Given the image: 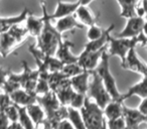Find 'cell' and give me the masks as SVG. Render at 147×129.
Listing matches in <instances>:
<instances>
[{
    "mask_svg": "<svg viewBox=\"0 0 147 129\" xmlns=\"http://www.w3.org/2000/svg\"><path fill=\"white\" fill-rule=\"evenodd\" d=\"M40 6L42 8V19H43V26L41 29L40 34L37 37V45L36 47L47 55H55V51L57 49L59 43L61 41V33L55 29L53 25L51 23L49 14L47 13L45 1L41 0Z\"/></svg>",
    "mask_w": 147,
    "mask_h": 129,
    "instance_id": "cell-1",
    "label": "cell"
},
{
    "mask_svg": "<svg viewBox=\"0 0 147 129\" xmlns=\"http://www.w3.org/2000/svg\"><path fill=\"white\" fill-rule=\"evenodd\" d=\"M81 116L87 129H103L105 126V118L103 109L100 108L96 102H92L86 96L84 104L80 108Z\"/></svg>",
    "mask_w": 147,
    "mask_h": 129,
    "instance_id": "cell-2",
    "label": "cell"
},
{
    "mask_svg": "<svg viewBox=\"0 0 147 129\" xmlns=\"http://www.w3.org/2000/svg\"><path fill=\"white\" fill-rule=\"evenodd\" d=\"M109 53L107 51H104L101 55L100 61H99L98 66L95 69V72L99 75V77L102 80L106 90L109 92V94L112 97V100H118L120 99L121 94L119 93L117 89L116 81H115L113 75L110 72V65H109Z\"/></svg>",
    "mask_w": 147,
    "mask_h": 129,
    "instance_id": "cell-3",
    "label": "cell"
},
{
    "mask_svg": "<svg viewBox=\"0 0 147 129\" xmlns=\"http://www.w3.org/2000/svg\"><path fill=\"white\" fill-rule=\"evenodd\" d=\"M92 79L89 81V88L87 92V97L90 99H94L96 104L100 108L104 109L105 106L112 100V97L106 90L102 80L99 77V75L95 72V70L91 73Z\"/></svg>",
    "mask_w": 147,
    "mask_h": 129,
    "instance_id": "cell-4",
    "label": "cell"
},
{
    "mask_svg": "<svg viewBox=\"0 0 147 129\" xmlns=\"http://www.w3.org/2000/svg\"><path fill=\"white\" fill-rule=\"evenodd\" d=\"M109 55H117L121 59V63L125 61L130 49L136 47L138 45V37H114L111 36L109 41Z\"/></svg>",
    "mask_w": 147,
    "mask_h": 129,
    "instance_id": "cell-5",
    "label": "cell"
},
{
    "mask_svg": "<svg viewBox=\"0 0 147 129\" xmlns=\"http://www.w3.org/2000/svg\"><path fill=\"white\" fill-rule=\"evenodd\" d=\"M21 63H22L23 68V72L21 74H19L21 88L26 90L27 92L34 93L35 94V86H36L37 80L39 78L38 70L37 69L36 70H31L25 61H22Z\"/></svg>",
    "mask_w": 147,
    "mask_h": 129,
    "instance_id": "cell-6",
    "label": "cell"
},
{
    "mask_svg": "<svg viewBox=\"0 0 147 129\" xmlns=\"http://www.w3.org/2000/svg\"><path fill=\"white\" fill-rule=\"evenodd\" d=\"M121 68L123 70H129L132 71V72L138 73L142 76L147 75V66L137 57L135 47L130 49V51H128L125 61L121 63Z\"/></svg>",
    "mask_w": 147,
    "mask_h": 129,
    "instance_id": "cell-7",
    "label": "cell"
},
{
    "mask_svg": "<svg viewBox=\"0 0 147 129\" xmlns=\"http://www.w3.org/2000/svg\"><path fill=\"white\" fill-rule=\"evenodd\" d=\"M122 111L126 123V129H139L141 123H147V116L138 109H131L123 105Z\"/></svg>",
    "mask_w": 147,
    "mask_h": 129,
    "instance_id": "cell-8",
    "label": "cell"
},
{
    "mask_svg": "<svg viewBox=\"0 0 147 129\" xmlns=\"http://www.w3.org/2000/svg\"><path fill=\"white\" fill-rule=\"evenodd\" d=\"M104 51H106V49H100L98 51H83V53L78 57V63L84 70L89 71V72H93L97 68V66H98L101 55H102Z\"/></svg>",
    "mask_w": 147,
    "mask_h": 129,
    "instance_id": "cell-9",
    "label": "cell"
},
{
    "mask_svg": "<svg viewBox=\"0 0 147 129\" xmlns=\"http://www.w3.org/2000/svg\"><path fill=\"white\" fill-rule=\"evenodd\" d=\"M144 17L136 16L130 17L127 21L126 27L121 31L120 33L117 34V37H136L143 32V24H144Z\"/></svg>",
    "mask_w": 147,
    "mask_h": 129,
    "instance_id": "cell-10",
    "label": "cell"
},
{
    "mask_svg": "<svg viewBox=\"0 0 147 129\" xmlns=\"http://www.w3.org/2000/svg\"><path fill=\"white\" fill-rule=\"evenodd\" d=\"M75 47L71 41H63L61 39L59 43L57 49L55 51V57L59 59L63 65H67V63H78V57H75L73 53H71V49Z\"/></svg>",
    "mask_w": 147,
    "mask_h": 129,
    "instance_id": "cell-11",
    "label": "cell"
},
{
    "mask_svg": "<svg viewBox=\"0 0 147 129\" xmlns=\"http://www.w3.org/2000/svg\"><path fill=\"white\" fill-rule=\"evenodd\" d=\"M36 103H38L42 107L45 115L53 112V110L57 109L61 105V102L59 101V99H57L55 93L51 90L45 95H37Z\"/></svg>",
    "mask_w": 147,
    "mask_h": 129,
    "instance_id": "cell-12",
    "label": "cell"
},
{
    "mask_svg": "<svg viewBox=\"0 0 147 129\" xmlns=\"http://www.w3.org/2000/svg\"><path fill=\"white\" fill-rule=\"evenodd\" d=\"M115 24L112 23L110 26L107 29L103 30V34L101 35L100 38L96 39V41H89V43H87L85 45V49L84 51H98L100 49H107V43L110 41V33L112 32V30L114 29Z\"/></svg>",
    "mask_w": 147,
    "mask_h": 129,
    "instance_id": "cell-13",
    "label": "cell"
},
{
    "mask_svg": "<svg viewBox=\"0 0 147 129\" xmlns=\"http://www.w3.org/2000/svg\"><path fill=\"white\" fill-rule=\"evenodd\" d=\"M11 101L14 104L19 105V106H28L33 103H36V95L34 93L27 92L26 90L20 88L18 90L14 91L13 93H11L10 95Z\"/></svg>",
    "mask_w": 147,
    "mask_h": 129,
    "instance_id": "cell-14",
    "label": "cell"
},
{
    "mask_svg": "<svg viewBox=\"0 0 147 129\" xmlns=\"http://www.w3.org/2000/svg\"><path fill=\"white\" fill-rule=\"evenodd\" d=\"M91 73L92 72H89V71L85 70L81 74L69 78V80H71V86L75 92L87 96V92H88V88H89V77H90Z\"/></svg>",
    "mask_w": 147,
    "mask_h": 129,
    "instance_id": "cell-15",
    "label": "cell"
},
{
    "mask_svg": "<svg viewBox=\"0 0 147 129\" xmlns=\"http://www.w3.org/2000/svg\"><path fill=\"white\" fill-rule=\"evenodd\" d=\"M139 96L141 98H145L147 97V75L146 76H143L142 81L138 82L137 84L131 86L130 88L127 90L126 93L124 94H121V97L119 99L120 102H123V101L127 100L130 97L132 96Z\"/></svg>",
    "mask_w": 147,
    "mask_h": 129,
    "instance_id": "cell-16",
    "label": "cell"
},
{
    "mask_svg": "<svg viewBox=\"0 0 147 129\" xmlns=\"http://www.w3.org/2000/svg\"><path fill=\"white\" fill-rule=\"evenodd\" d=\"M79 6H80V2L79 1L74 3H67L63 2L61 0H59L55 13L53 15H49V18H51V20H53V19L67 16V15L75 14V12H76V10L78 9Z\"/></svg>",
    "mask_w": 147,
    "mask_h": 129,
    "instance_id": "cell-17",
    "label": "cell"
},
{
    "mask_svg": "<svg viewBox=\"0 0 147 129\" xmlns=\"http://www.w3.org/2000/svg\"><path fill=\"white\" fill-rule=\"evenodd\" d=\"M85 25L81 24L80 22L76 20V17L75 14L71 15H67V16H63L59 18V20L55 22V29L59 31V33L65 32L67 30H73L75 28H79V29H83Z\"/></svg>",
    "mask_w": 147,
    "mask_h": 129,
    "instance_id": "cell-18",
    "label": "cell"
},
{
    "mask_svg": "<svg viewBox=\"0 0 147 129\" xmlns=\"http://www.w3.org/2000/svg\"><path fill=\"white\" fill-rule=\"evenodd\" d=\"M30 11L28 10L27 7H24L22 12L17 16L13 17H0V33L1 32H6L12 26L16 24H20L21 22L25 21L27 15Z\"/></svg>",
    "mask_w": 147,
    "mask_h": 129,
    "instance_id": "cell-19",
    "label": "cell"
},
{
    "mask_svg": "<svg viewBox=\"0 0 147 129\" xmlns=\"http://www.w3.org/2000/svg\"><path fill=\"white\" fill-rule=\"evenodd\" d=\"M16 45L18 43L8 31L0 33V55L2 57L5 59L8 57V55L14 49Z\"/></svg>",
    "mask_w": 147,
    "mask_h": 129,
    "instance_id": "cell-20",
    "label": "cell"
},
{
    "mask_svg": "<svg viewBox=\"0 0 147 129\" xmlns=\"http://www.w3.org/2000/svg\"><path fill=\"white\" fill-rule=\"evenodd\" d=\"M26 27L27 31H28V34H30L31 36L33 37H38V35L40 34L41 32V29H42V26H43V19L42 17L40 18H37V17L33 16L32 13L29 12L28 15H27L26 19Z\"/></svg>",
    "mask_w": 147,
    "mask_h": 129,
    "instance_id": "cell-21",
    "label": "cell"
},
{
    "mask_svg": "<svg viewBox=\"0 0 147 129\" xmlns=\"http://www.w3.org/2000/svg\"><path fill=\"white\" fill-rule=\"evenodd\" d=\"M123 102H120L118 100H111L108 104L105 106L103 109L104 112V116L106 117L107 120H111V119H116L119 117L123 116V111H122V104Z\"/></svg>",
    "mask_w": 147,
    "mask_h": 129,
    "instance_id": "cell-22",
    "label": "cell"
},
{
    "mask_svg": "<svg viewBox=\"0 0 147 129\" xmlns=\"http://www.w3.org/2000/svg\"><path fill=\"white\" fill-rule=\"evenodd\" d=\"M121 7V16L124 18H130V17L136 16L135 8L138 6L139 0H117Z\"/></svg>",
    "mask_w": 147,
    "mask_h": 129,
    "instance_id": "cell-23",
    "label": "cell"
},
{
    "mask_svg": "<svg viewBox=\"0 0 147 129\" xmlns=\"http://www.w3.org/2000/svg\"><path fill=\"white\" fill-rule=\"evenodd\" d=\"M45 118L51 123L53 128L57 123L67 119V107L63 106V105H61L57 109H55L53 112L45 115Z\"/></svg>",
    "mask_w": 147,
    "mask_h": 129,
    "instance_id": "cell-24",
    "label": "cell"
},
{
    "mask_svg": "<svg viewBox=\"0 0 147 129\" xmlns=\"http://www.w3.org/2000/svg\"><path fill=\"white\" fill-rule=\"evenodd\" d=\"M20 88L21 85L20 80H19V74H13L12 72H10L1 89H3L4 93L10 95L11 93H13L14 91L18 90Z\"/></svg>",
    "mask_w": 147,
    "mask_h": 129,
    "instance_id": "cell-25",
    "label": "cell"
},
{
    "mask_svg": "<svg viewBox=\"0 0 147 129\" xmlns=\"http://www.w3.org/2000/svg\"><path fill=\"white\" fill-rule=\"evenodd\" d=\"M75 15H77L80 18V20L82 21L83 24L86 25V26H92V25L96 24L97 18L91 14L88 7L85 6V5H80L75 12Z\"/></svg>",
    "mask_w": 147,
    "mask_h": 129,
    "instance_id": "cell-26",
    "label": "cell"
},
{
    "mask_svg": "<svg viewBox=\"0 0 147 129\" xmlns=\"http://www.w3.org/2000/svg\"><path fill=\"white\" fill-rule=\"evenodd\" d=\"M67 120L71 123V125L76 129H87L82 116H81V113L78 111V109H75L73 107H67Z\"/></svg>",
    "mask_w": 147,
    "mask_h": 129,
    "instance_id": "cell-27",
    "label": "cell"
},
{
    "mask_svg": "<svg viewBox=\"0 0 147 129\" xmlns=\"http://www.w3.org/2000/svg\"><path fill=\"white\" fill-rule=\"evenodd\" d=\"M67 79H69L63 74V72H55V73H51L47 77V82H49V88L51 91L55 92L61 85L65 83V81Z\"/></svg>",
    "mask_w": 147,
    "mask_h": 129,
    "instance_id": "cell-28",
    "label": "cell"
},
{
    "mask_svg": "<svg viewBox=\"0 0 147 129\" xmlns=\"http://www.w3.org/2000/svg\"><path fill=\"white\" fill-rule=\"evenodd\" d=\"M26 111L34 124L45 118V111H43L42 107H41L38 103H33V104H30V105H28V106H26Z\"/></svg>",
    "mask_w": 147,
    "mask_h": 129,
    "instance_id": "cell-29",
    "label": "cell"
},
{
    "mask_svg": "<svg viewBox=\"0 0 147 129\" xmlns=\"http://www.w3.org/2000/svg\"><path fill=\"white\" fill-rule=\"evenodd\" d=\"M18 109V122L23 126L24 129H34V123L29 117L26 111V107L16 105Z\"/></svg>",
    "mask_w": 147,
    "mask_h": 129,
    "instance_id": "cell-30",
    "label": "cell"
},
{
    "mask_svg": "<svg viewBox=\"0 0 147 129\" xmlns=\"http://www.w3.org/2000/svg\"><path fill=\"white\" fill-rule=\"evenodd\" d=\"M8 32L14 37V39L16 41L17 43H22L25 39V37H26V35L28 34V31H27L26 27L20 26V24H16L14 26H12L8 30Z\"/></svg>",
    "mask_w": 147,
    "mask_h": 129,
    "instance_id": "cell-31",
    "label": "cell"
},
{
    "mask_svg": "<svg viewBox=\"0 0 147 129\" xmlns=\"http://www.w3.org/2000/svg\"><path fill=\"white\" fill-rule=\"evenodd\" d=\"M84 69L79 65L78 63H67V65H63L61 72L67 77V78H71L77 75L81 74L84 72Z\"/></svg>",
    "mask_w": 147,
    "mask_h": 129,
    "instance_id": "cell-32",
    "label": "cell"
},
{
    "mask_svg": "<svg viewBox=\"0 0 147 129\" xmlns=\"http://www.w3.org/2000/svg\"><path fill=\"white\" fill-rule=\"evenodd\" d=\"M107 129H126V123H125L124 117L121 116L116 119H111L106 121Z\"/></svg>",
    "mask_w": 147,
    "mask_h": 129,
    "instance_id": "cell-33",
    "label": "cell"
},
{
    "mask_svg": "<svg viewBox=\"0 0 147 129\" xmlns=\"http://www.w3.org/2000/svg\"><path fill=\"white\" fill-rule=\"evenodd\" d=\"M51 91V88H49V82H47V79H42V78H38L36 83V86H35V95H45L47 94V92Z\"/></svg>",
    "mask_w": 147,
    "mask_h": 129,
    "instance_id": "cell-34",
    "label": "cell"
},
{
    "mask_svg": "<svg viewBox=\"0 0 147 129\" xmlns=\"http://www.w3.org/2000/svg\"><path fill=\"white\" fill-rule=\"evenodd\" d=\"M85 98H86V95L75 92L73 96H71V100H69V104L67 107H73L75 109H80L83 106V104H84Z\"/></svg>",
    "mask_w": 147,
    "mask_h": 129,
    "instance_id": "cell-35",
    "label": "cell"
},
{
    "mask_svg": "<svg viewBox=\"0 0 147 129\" xmlns=\"http://www.w3.org/2000/svg\"><path fill=\"white\" fill-rule=\"evenodd\" d=\"M3 112L5 113V115L7 116V118L9 119L10 122L18 121V109H17L16 104L12 103L11 105L7 106L6 108L3 110Z\"/></svg>",
    "mask_w": 147,
    "mask_h": 129,
    "instance_id": "cell-36",
    "label": "cell"
},
{
    "mask_svg": "<svg viewBox=\"0 0 147 129\" xmlns=\"http://www.w3.org/2000/svg\"><path fill=\"white\" fill-rule=\"evenodd\" d=\"M102 34L103 29L95 24L92 25V26H89V30L87 32V37H88L89 41H96V39L100 38Z\"/></svg>",
    "mask_w": 147,
    "mask_h": 129,
    "instance_id": "cell-37",
    "label": "cell"
},
{
    "mask_svg": "<svg viewBox=\"0 0 147 129\" xmlns=\"http://www.w3.org/2000/svg\"><path fill=\"white\" fill-rule=\"evenodd\" d=\"M12 101H11V98L8 94L6 93H2L0 94V111H3L7 106L12 104Z\"/></svg>",
    "mask_w": 147,
    "mask_h": 129,
    "instance_id": "cell-38",
    "label": "cell"
},
{
    "mask_svg": "<svg viewBox=\"0 0 147 129\" xmlns=\"http://www.w3.org/2000/svg\"><path fill=\"white\" fill-rule=\"evenodd\" d=\"M34 129H53L51 123L47 120V118L42 119L39 122L35 123L34 124Z\"/></svg>",
    "mask_w": 147,
    "mask_h": 129,
    "instance_id": "cell-39",
    "label": "cell"
},
{
    "mask_svg": "<svg viewBox=\"0 0 147 129\" xmlns=\"http://www.w3.org/2000/svg\"><path fill=\"white\" fill-rule=\"evenodd\" d=\"M10 124V121L7 118L3 111H0V129H7Z\"/></svg>",
    "mask_w": 147,
    "mask_h": 129,
    "instance_id": "cell-40",
    "label": "cell"
},
{
    "mask_svg": "<svg viewBox=\"0 0 147 129\" xmlns=\"http://www.w3.org/2000/svg\"><path fill=\"white\" fill-rule=\"evenodd\" d=\"M53 129H76V128L71 125V123L69 122L67 119H65V120H63L59 123H57V124L53 127Z\"/></svg>",
    "mask_w": 147,
    "mask_h": 129,
    "instance_id": "cell-41",
    "label": "cell"
},
{
    "mask_svg": "<svg viewBox=\"0 0 147 129\" xmlns=\"http://www.w3.org/2000/svg\"><path fill=\"white\" fill-rule=\"evenodd\" d=\"M9 73H10V71L9 70H5V69H3V68L0 67V89L2 88L3 84H4L5 81H6Z\"/></svg>",
    "mask_w": 147,
    "mask_h": 129,
    "instance_id": "cell-42",
    "label": "cell"
},
{
    "mask_svg": "<svg viewBox=\"0 0 147 129\" xmlns=\"http://www.w3.org/2000/svg\"><path fill=\"white\" fill-rule=\"evenodd\" d=\"M143 100L141 101L140 105L138 106V110L140 111V112H142L144 115H146L147 116V97H145V98H142Z\"/></svg>",
    "mask_w": 147,
    "mask_h": 129,
    "instance_id": "cell-43",
    "label": "cell"
},
{
    "mask_svg": "<svg viewBox=\"0 0 147 129\" xmlns=\"http://www.w3.org/2000/svg\"><path fill=\"white\" fill-rule=\"evenodd\" d=\"M7 129H24V128H23V126L18 121H15V122H10V124H9Z\"/></svg>",
    "mask_w": 147,
    "mask_h": 129,
    "instance_id": "cell-44",
    "label": "cell"
},
{
    "mask_svg": "<svg viewBox=\"0 0 147 129\" xmlns=\"http://www.w3.org/2000/svg\"><path fill=\"white\" fill-rule=\"evenodd\" d=\"M79 2H80V5H85V6H88L91 2H92L93 0H78Z\"/></svg>",
    "mask_w": 147,
    "mask_h": 129,
    "instance_id": "cell-45",
    "label": "cell"
},
{
    "mask_svg": "<svg viewBox=\"0 0 147 129\" xmlns=\"http://www.w3.org/2000/svg\"><path fill=\"white\" fill-rule=\"evenodd\" d=\"M143 33H144L145 35H147V20L144 21V24H143V29H142Z\"/></svg>",
    "mask_w": 147,
    "mask_h": 129,
    "instance_id": "cell-46",
    "label": "cell"
},
{
    "mask_svg": "<svg viewBox=\"0 0 147 129\" xmlns=\"http://www.w3.org/2000/svg\"><path fill=\"white\" fill-rule=\"evenodd\" d=\"M142 7L145 10V13L147 12V0H143L142 1Z\"/></svg>",
    "mask_w": 147,
    "mask_h": 129,
    "instance_id": "cell-47",
    "label": "cell"
},
{
    "mask_svg": "<svg viewBox=\"0 0 147 129\" xmlns=\"http://www.w3.org/2000/svg\"><path fill=\"white\" fill-rule=\"evenodd\" d=\"M103 129H107L106 128V123H105V126H104V128H103Z\"/></svg>",
    "mask_w": 147,
    "mask_h": 129,
    "instance_id": "cell-48",
    "label": "cell"
},
{
    "mask_svg": "<svg viewBox=\"0 0 147 129\" xmlns=\"http://www.w3.org/2000/svg\"><path fill=\"white\" fill-rule=\"evenodd\" d=\"M146 36H147V35H146Z\"/></svg>",
    "mask_w": 147,
    "mask_h": 129,
    "instance_id": "cell-49",
    "label": "cell"
}]
</instances>
